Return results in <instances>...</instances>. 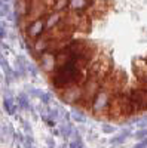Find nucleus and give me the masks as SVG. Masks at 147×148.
<instances>
[{
	"instance_id": "obj_18",
	"label": "nucleus",
	"mask_w": 147,
	"mask_h": 148,
	"mask_svg": "<svg viewBox=\"0 0 147 148\" xmlns=\"http://www.w3.org/2000/svg\"><path fill=\"white\" fill-rule=\"evenodd\" d=\"M61 132H63V135H64L66 138H68L70 135L73 133V127H71L70 123H64V125L61 126Z\"/></svg>"
},
{
	"instance_id": "obj_13",
	"label": "nucleus",
	"mask_w": 147,
	"mask_h": 148,
	"mask_svg": "<svg viewBox=\"0 0 147 148\" xmlns=\"http://www.w3.org/2000/svg\"><path fill=\"white\" fill-rule=\"evenodd\" d=\"M66 9H68V2L67 0H59V2H55L51 5V12H55V14H61Z\"/></svg>"
},
{
	"instance_id": "obj_23",
	"label": "nucleus",
	"mask_w": 147,
	"mask_h": 148,
	"mask_svg": "<svg viewBox=\"0 0 147 148\" xmlns=\"http://www.w3.org/2000/svg\"><path fill=\"white\" fill-rule=\"evenodd\" d=\"M103 132H104V133H113V132H115V127L104 123V125H103Z\"/></svg>"
},
{
	"instance_id": "obj_20",
	"label": "nucleus",
	"mask_w": 147,
	"mask_h": 148,
	"mask_svg": "<svg viewBox=\"0 0 147 148\" xmlns=\"http://www.w3.org/2000/svg\"><path fill=\"white\" fill-rule=\"evenodd\" d=\"M135 138L137 139H147V127H141L135 132Z\"/></svg>"
},
{
	"instance_id": "obj_12",
	"label": "nucleus",
	"mask_w": 147,
	"mask_h": 148,
	"mask_svg": "<svg viewBox=\"0 0 147 148\" xmlns=\"http://www.w3.org/2000/svg\"><path fill=\"white\" fill-rule=\"evenodd\" d=\"M3 108H5V111H6V113H8L9 116H14V114L17 113L18 105L15 104L14 96H12L10 93H6V95H5V98H3Z\"/></svg>"
},
{
	"instance_id": "obj_25",
	"label": "nucleus",
	"mask_w": 147,
	"mask_h": 148,
	"mask_svg": "<svg viewBox=\"0 0 147 148\" xmlns=\"http://www.w3.org/2000/svg\"><path fill=\"white\" fill-rule=\"evenodd\" d=\"M5 36H6V28L2 25V24H0V40H3Z\"/></svg>"
},
{
	"instance_id": "obj_14",
	"label": "nucleus",
	"mask_w": 147,
	"mask_h": 148,
	"mask_svg": "<svg viewBox=\"0 0 147 148\" xmlns=\"http://www.w3.org/2000/svg\"><path fill=\"white\" fill-rule=\"evenodd\" d=\"M17 105L22 110H30V101H28V96L26 93H19L17 96Z\"/></svg>"
},
{
	"instance_id": "obj_7",
	"label": "nucleus",
	"mask_w": 147,
	"mask_h": 148,
	"mask_svg": "<svg viewBox=\"0 0 147 148\" xmlns=\"http://www.w3.org/2000/svg\"><path fill=\"white\" fill-rule=\"evenodd\" d=\"M51 45H52L51 37H39V39L34 42V45H33V53L40 56L42 53L51 51Z\"/></svg>"
},
{
	"instance_id": "obj_22",
	"label": "nucleus",
	"mask_w": 147,
	"mask_h": 148,
	"mask_svg": "<svg viewBox=\"0 0 147 148\" xmlns=\"http://www.w3.org/2000/svg\"><path fill=\"white\" fill-rule=\"evenodd\" d=\"M140 77H141L143 84H146V86H147V64L144 65V68H143V70H140Z\"/></svg>"
},
{
	"instance_id": "obj_9",
	"label": "nucleus",
	"mask_w": 147,
	"mask_h": 148,
	"mask_svg": "<svg viewBox=\"0 0 147 148\" xmlns=\"http://www.w3.org/2000/svg\"><path fill=\"white\" fill-rule=\"evenodd\" d=\"M15 79L17 77H26L27 76V61L24 56H18L15 61V68H14Z\"/></svg>"
},
{
	"instance_id": "obj_19",
	"label": "nucleus",
	"mask_w": 147,
	"mask_h": 148,
	"mask_svg": "<svg viewBox=\"0 0 147 148\" xmlns=\"http://www.w3.org/2000/svg\"><path fill=\"white\" fill-rule=\"evenodd\" d=\"M37 98L43 102V105H46V107L49 105V102H51V95H49V93H45V92H42V90H40V95H39Z\"/></svg>"
},
{
	"instance_id": "obj_15",
	"label": "nucleus",
	"mask_w": 147,
	"mask_h": 148,
	"mask_svg": "<svg viewBox=\"0 0 147 148\" xmlns=\"http://www.w3.org/2000/svg\"><path fill=\"white\" fill-rule=\"evenodd\" d=\"M129 135H131V132L126 129V130H124V132H120L119 135H116V136L112 139V141H110V142H112L113 145H119V144H122V142H124L128 136H129Z\"/></svg>"
},
{
	"instance_id": "obj_5",
	"label": "nucleus",
	"mask_w": 147,
	"mask_h": 148,
	"mask_svg": "<svg viewBox=\"0 0 147 148\" xmlns=\"http://www.w3.org/2000/svg\"><path fill=\"white\" fill-rule=\"evenodd\" d=\"M39 61H40V67L45 73L48 74H54L55 70H57V59H55V53L52 51H48L45 53H42L39 56Z\"/></svg>"
},
{
	"instance_id": "obj_11",
	"label": "nucleus",
	"mask_w": 147,
	"mask_h": 148,
	"mask_svg": "<svg viewBox=\"0 0 147 148\" xmlns=\"http://www.w3.org/2000/svg\"><path fill=\"white\" fill-rule=\"evenodd\" d=\"M94 3H89V2H85V0H71L68 2V9L75 14H79V12H83L85 9L91 8Z\"/></svg>"
},
{
	"instance_id": "obj_17",
	"label": "nucleus",
	"mask_w": 147,
	"mask_h": 148,
	"mask_svg": "<svg viewBox=\"0 0 147 148\" xmlns=\"http://www.w3.org/2000/svg\"><path fill=\"white\" fill-rule=\"evenodd\" d=\"M73 119H75L76 121H79V123H85L86 121V119H85V116L80 113V111H77V110H73L71 111V114H70Z\"/></svg>"
},
{
	"instance_id": "obj_8",
	"label": "nucleus",
	"mask_w": 147,
	"mask_h": 148,
	"mask_svg": "<svg viewBox=\"0 0 147 148\" xmlns=\"http://www.w3.org/2000/svg\"><path fill=\"white\" fill-rule=\"evenodd\" d=\"M117 102H119V107H120V111H122V116H131L134 114V107L131 104V99L128 93H124V95H119L117 96Z\"/></svg>"
},
{
	"instance_id": "obj_1",
	"label": "nucleus",
	"mask_w": 147,
	"mask_h": 148,
	"mask_svg": "<svg viewBox=\"0 0 147 148\" xmlns=\"http://www.w3.org/2000/svg\"><path fill=\"white\" fill-rule=\"evenodd\" d=\"M110 102H112V92L106 88H101L100 90L97 92V95L94 96V99L91 102V108H92V113L95 116H101L106 114L108 111Z\"/></svg>"
},
{
	"instance_id": "obj_21",
	"label": "nucleus",
	"mask_w": 147,
	"mask_h": 148,
	"mask_svg": "<svg viewBox=\"0 0 147 148\" xmlns=\"http://www.w3.org/2000/svg\"><path fill=\"white\" fill-rule=\"evenodd\" d=\"M70 148H83V142H82V139H80L79 135L76 136V139H75V141L70 142Z\"/></svg>"
},
{
	"instance_id": "obj_3",
	"label": "nucleus",
	"mask_w": 147,
	"mask_h": 148,
	"mask_svg": "<svg viewBox=\"0 0 147 148\" xmlns=\"http://www.w3.org/2000/svg\"><path fill=\"white\" fill-rule=\"evenodd\" d=\"M61 98H63L64 102H67L70 105L82 102V86L73 84V86H70V88L61 90Z\"/></svg>"
},
{
	"instance_id": "obj_2",
	"label": "nucleus",
	"mask_w": 147,
	"mask_h": 148,
	"mask_svg": "<svg viewBox=\"0 0 147 148\" xmlns=\"http://www.w3.org/2000/svg\"><path fill=\"white\" fill-rule=\"evenodd\" d=\"M101 89V83L97 77H88V80L83 83L82 86V102L83 104H89L92 102L94 96L97 92Z\"/></svg>"
},
{
	"instance_id": "obj_16",
	"label": "nucleus",
	"mask_w": 147,
	"mask_h": 148,
	"mask_svg": "<svg viewBox=\"0 0 147 148\" xmlns=\"http://www.w3.org/2000/svg\"><path fill=\"white\" fill-rule=\"evenodd\" d=\"M10 15V6L6 2H0V18H8Z\"/></svg>"
},
{
	"instance_id": "obj_24",
	"label": "nucleus",
	"mask_w": 147,
	"mask_h": 148,
	"mask_svg": "<svg viewBox=\"0 0 147 148\" xmlns=\"http://www.w3.org/2000/svg\"><path fill=\"white\" fill-rule=\"evenodd\" d=\"M134 148H147V139H143V141H140L138 144H135V145H134Z\"/></svg>"
},
{
	"instance_id": "obj_4",
	"label": "nucleus",
	"mask_w": 147,
	"mask_h": 148,
	"mask_svg": "<svg viewBox=\"0 0 147 148\" xmlns=\"http://www.w3.org/2000/svg\"><path fill=\"white\" fill-rule=\"evenodd\" d=\"M45 31V19L40 18V19H31L28 24H27V27H26V34L28 39H34V40H37L39 37L42 36V33Z\"/></svg>"
},
{
	"instance_id": "obj_6",
	"label": "nucleus",
	"mask_w": 147,
	"mask_h": 148,
	"mask_svg": "<svg viewBox=\"0 0 147 148\" xmlns=\"http://www.w3.org/2000/svg\"><path fill=\"white\" fill-rule=\"evenodd\" d=\"M128 96H129L131 104H132V107H134V111H143V110L147 108V101H146L143 92L140 90V88L132 89V90L128 93Z\"/></svg>"
},
{
	"instance_id": "obj_10",
	"label": "nucleus",
	"mask_w": 147,
	"mask_h": 148,
	"mask_svg": "<svg viewBox=\"0 0 147 148\" xmlns=\"http://www.w3.org/2000/svg\"><path fill=\"white\" fill-rule=\"evenodd\" d=\"M45 19V30H52L55 27L59 25L61 22V14H55V12H49V14L46 15Z\"/></svg>"
}]
</instances>
